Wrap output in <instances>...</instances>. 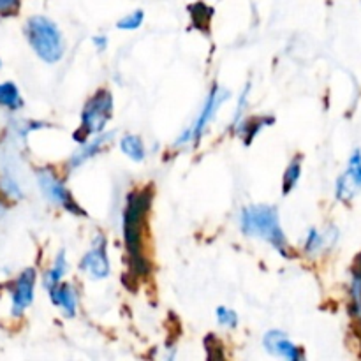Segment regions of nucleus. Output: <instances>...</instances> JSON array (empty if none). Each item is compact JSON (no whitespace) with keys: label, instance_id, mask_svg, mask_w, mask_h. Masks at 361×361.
<instances>
[{"label":"nucleus","instance_id":"1","mask_svg":"<svg viewBox=\"0 0 361 361\" xmlns=\"http://www.w3.org/2000/svg\"><path fill=\"white\" fill-rule=\"evenodd\" d=\"M152 204L150 190H134L127 196L123 208V242L129 254V267L136 277H145L150 271L147 257L141 249V231Z\"/></svg>","mask_w":361,"mask_h":361},{"label":"nucleus","instance_id":"2","mask_svg":"<svg viewBox=\"0 0 361 361\" xmlns=\"http://www.w3.org/2000/svg\"><path fill=\"white\" fill-rule=\"evenodd\" d=\"M240 226L247 236L264 240L270 243L277 252L288 257L289 245L281 226V217L275 207L270 204H254L242 210L240 215Z\"/></svg>","mask_w":361,"mask_h":361},{"label":"nucleus","instance_id":"3","mask_svg":"<svg viewBox=\"0 0 361 361\" xmlns=\"http://www.w3.org/2000/svg\"><path fill=\"white\" fill-rule=\"evenodd\" d=\"M27 39L35 55L46 63H56L66 53V41L59 25L46 16H32L27 21Z\"/></svg>","mask_w":361,"mask_h":361},{"label":"nucleus","instance_id":"4","mask_svg":"<svg viewBox=\"0 0 361 361\" xmlns=\"http://www.w3.org/2000/svg\"><path fill=\"white\" fill-rule=\"evenodd\" d=\"M113 116V95L108 90H99L92 95L81 111V130L85 136L101 134Z\"/></svg>","mask_w":361,"mask_h":361},{"label":"nucleus","instance_id":"5","mask_svg":"<svg viewBox=\"0 0 361 361\" xmlns=\"http://www.w3.org/2000/svg\"><path fill=\"white\" fill-rule=\"evenodd\" d=\"M37 183L42 196L55 207L63 208L74 215H85V210L74 201L71 196V190L67 189L66 183L55 175L51 168H39L37 169Z\"/></svg>","mask_w":361,"mask_h":361},{"label":"nucleus","instance_id":"6","mask_svg":"<svg viewBox=\"0 0 361 361\" xmlns=\"http://www.w3.org/2000/svg\"><path fill=\"white\" fill-rule=\"evenodd\" d=\"M229 99V92L224 90V88L221 87H214L210 90V94H208L207 101H204L203 108H201L200 115H197V118L194 120L192 126L189 127V129L185 130V133L182 134V136L176 140V147H180V145H189V143H197V141L201 140V136H203V133L207 130V127L210 126V122L214 120L215 113L219 111V106L222 104V102H226Z\"/></svg>","mask_w":361,"mask_h":361},{"label":"nucleus","instance_id":"7","mask_svg":"<svg viewBox=\"0 0 361 361\" xmlns=\"http://www.w3.org/2000/svg\"><path fill=\"white\" fill-rule=\"evenodd\" d=\"M80 268L94 281H104L111 274V264H109L108 250H106V238L97 233L92 242V247L81 257Z\"/></svg>","mask_w":361,"mask_h":361},{"label":"nucleus","instance_id":"8","mask_svg":"<svg viewBox=\"0 0 361 361\" xmlns=\"http://www.w3.org/2000/svg\"><path fill=\"white\" fill-rule=\"evenodd\" d=\"M361 192V150L356 148L351 154L345 171L335 183V196L342 203H349Z\"/></svg>","mask_w":361,"mask_h":361},{"label":"nucleus","instance_id":"9","mask_svg":"<svg viewBox=\"0 0 361 361\" xmlns=\"http://www.w3.org/2000/svg\"><path fill=\"white\" fill-rule=\"evenodd\" d=\"M35 279H37V274H35L34 268H27V270L21 271V275L14 282L13 305H11V312L14 317H20L34 302Z\"/></svg>","mask_w":361,"mask_h":361},{"label":"nucleus","instance_id":"10","mask_svg":"<svg viewBox=\"0 0 361 361\" xmlns=\"http://www.w3.org/2000/svg\"><path fill=\"white\" fill-rule=\"evenodd\" d=\"M263 345L270 355L277 356V358H286L289 361L303 360L302 349H300L296 344H293L284 331H279V330L267 331L263 337Z\"/></svg>","mask_w":361,"mask_h":361},{"label":"nucleus","instance_id":"11","mask_svg":"<svg viewBox=\"0 0 361 361\" xmlns=\"http://www.w3.org/2000/svg\"><path fill=\"white\" fill-rule=\"evenodd\" d=\"M49 298L55 307L62 310L67 319H73L78 312V291L73 284H56L48 289Z\"/></svg>","mask_w":361,"mask_h":361},{"label":"nucleus","instance_id":"12","mask_svg":"<svg viewBox=\"0 0 361 361\" xmlns=\"http://www.w3.org/2000/svg\"><path fill=\"white\" fill-rule=\"evenodd\" d=\"M338 240V229L330 226L326 231H319L317 228L309 229L305 236V242H303V252L307 256H317L323 250L331 249L335 245V242Z\"/></svg>","mask_w":361,"mask_h":361},{"label":"nucleus","instance_id":"13","mask_svg":"<svg viewBox=\"0 0 361 361\" xmlns=\"http://www.w3.org/2000/svg\"><path fill=\"white\" fill-rule=\"evenodd\" d=\"M111 141H113V134H102V133L99 134L97 137H94L92 141H85V143L74 152L73 157H71L69 169H76L80 168V166H83L88 159L101 154L102 148H104L108 143H111Z\"/></svg>","mask_w":361,"mask_h":361},{"label":"nucleus","instance_id":"14","mask_svg":"<svg viewBox=\"0 0 361 361\" xmlns=\"http://www.w3.org/2000/svg\"><path fill=\"white\" fill-rule=\"evenodd\" d=\"M120 150L134 162H143L147 157V147L137 134H127L120 140Z\"/></svg>","mask_w":361,"mask_h":361},{"label":"nucleus","instance_id":"15","mask_svg":"<svg viewBox=\"0 0 361 361\" xmlns=\"http://www.w3.org/2000/svg\"><path fill=\"white\" fill-rule=\"evenodd\" d=\"M67 268H69V263H67L66 250H60V252L56 254L55 261H53V267L49 268V271H46L44 288L51 289L53 286L60 284V282H62V277L66 275Z\"/></svg>","mask_w":361,"mask_h":361},{"label":"nucleus","instance_id":"16","mask_svg":"<svg viewBox=\"0 0 361 361\" xmlns=\"http://www.w3.org/2000/svg\"><path fill=\"white\" fill-rule=\"evenodd\" d=\"M0 106L7 109H20L23 106V99H21L20 88L16 87L11 81H6V83H0Z\"/></svg>","mask_w":361,"mask_h":361},{"label":"nucleus","instance_id":"17","mask_svg":"<svg viewBox=\"0 0 361 361\" xmlns=\"http://www.w3.org/2000/svg\"><path fill=\"white\" fill-rule=\"evenodd\" d=\"M300 176H302V157H296L289 162L284 173V180H282V190H284L286 196L298 185Z\"/></svg>","mask_w":361,"mask_h":361},{"label":"nucleus","instance_id":"18","mask_svg":"<svg viewBox=\"0 0 361 361\" xmlns=\"http://www.w3.org/2000/svg\"><path fill=\"white\" fill-rule=\"evenodd\" d=\"M349 295H351V314L361 323V268L353 274Z\"/></svg>","mask_w":361,"mask_h":361},{"label":"nucleus","instance_id":"19","mask_svg":"<svg viewBox=\"0 0 361 361\" xmlns=\"http://www.w3.org/2000/svg\"><path fill=\"white\" fill-rule=\"evenodd\" d=\"M189 11H190V16H192L194 25H196L197 28H201V30H207V27L210 25V20H212V13H214L212 7L197 2L194 4V6H190Z\"/></svg>","mask_w":361,"mask_h":361},{"label":"nucleus","instance_id":"20","mask_svg":"<svg viewBox=\"0 0 361 361\" xmlns=\"http://www.w3.org/2000/svg\"><path fill=\"white\" fill-rule=\"evenodd\" d=\"M143 21H145V13L141 9H136L130 14H127V16H123L122 20H118L116 28H120V30H137V28L143 25Z\"/></svg>","mask_w":361,"mask_h":361},{"label":"nucleus","instance_id":"21","mask_svg":"<svg viewBox=\"0 0 361 361\" xmlns=\"http://www.w3.org/2000/svg\"><path fill=\"white\" fill-rule=\"evenodd\" d=\"M217 323L221 324L222 328H228V330H233L238 324V314L235 310L228 309V307H219L217 309Z\"/></svg>","mask_w":361,"mask_h":361},{"label":"nucleus","instance_id":"22","mask_svg":"<svg viewBox=\"0 0 361 361\" xmlns=\"http://www.w3.org/2000/svg\"><path fill=\"white\" fill-rule=\"evenodd\" d=\"M249 90H250V85H245V88H243L242 95H240V101H238V108H236V113H235V118H233V127L236 126V123H240L243 120V111H245V106H247V99H249Z\"/></svg>","mask_w":361,"mask_h":361},{"label":"nucleus","instance_id":"23","mask_svg":"<svg viewBox=\"0 0 361 361\" xmlns=\"http://www.w3.org/2000/svg\"><path fill=\"white\" fill-rule=\"evenodd\" d=\"M21 0H0V13L2 14H16L20 9Z\"/></svg>","mask_w":361,"mask_h":361},{"label":"nucleus","instance_id":"24","mask_svg":"<svg viewBox=\"0 0 361 361\" xmlns=\"http://www.w3.org/2000/svg\"><path fill=\"white\" fill-rule=\"evenodd\" d=\"M92 42H94V46L97 48V51H104V49L108 48V37H106V35H95V37L92 39Z\"/></svg>","mask_w":361,"mask_h":361},{"label":"nucleus","instance_id":"25","mask_svg":"<svg viewBox=\"0 0 361 361\" xmlns=\"http://www.w3.org/2000/svg\"><path fill=\"white\" fill-rule=\"evenodd\" d=\"M4 215H6V204H4L2 201H0V219H2Z\"/></svg>","mask_w":361,"mask_h":361}]
</instances>
